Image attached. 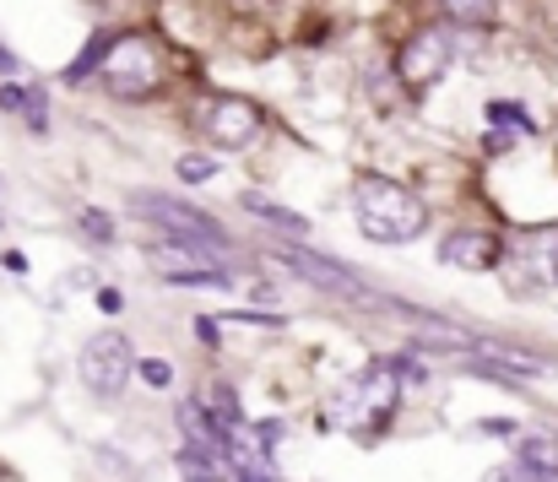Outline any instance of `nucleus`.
Masks as SVG:
<instances>
[{
    "label": "nucleus",
    "mask_w": 558,
    "mask_h": 482,
    "mask_svg": "<svg viewBox=\"0 0 558 482\" xmlns=\"http://www.w3.org/2000/svg\"><path fill=\"white\" fill-rule=\"evenodd\" d=\"M353 222L374 244H407V239H417L428 228V212H423V201L407 184H396L385 173H364L353 184Z\"/></svg>",
    "instance_id": "1"
},
{
    "label": "nucleus",
    "mask_w": 558,
    "mask_h": 482,
    "mask_svg": "<svg viewBox=\"0 0 558 482\" xmlns=\"http://www.w3.org/2000/svg\"><path fill=\"white\" fill-rule=\"evenodd\" d=\"M158 82H163V55L147 33H125L120 44H109L104 87L114 98H147V93H158Z\"/></svg>",
    "instance_id": "2"
},
{
    "label": "nucleus",
    "mask_w": 558,
    "mask_h": 482,
    "mask_svg": "<svg viewBox=\"0 0 558 482\" xmlns=\"http://www.w3.org/2000/svg\"><path fill=\"white\" fill-rule=\"evenodd\" d=\"M82 385L93 390V396H120L125 390V379H131V369H136V352H131V341L120 336V330H104V336H93L87 347H82Z\"/></svg>",
    "instance_id": "3"
},
{
    "label": "nucleus",
    "mask_w": 558,
    "mask_h": 482,
    "mask_svg": "<svg viewBox=\"0 0 558 482\" xmlns=\"http://www.w3.org/2000/svg\"><path fill=\"white\" fill-rule=\"evenodd\" d=\"M136 212L153 222V228H163L169 239H185V244H211V250H222L228 244V233L206 217V212H195L185 201H174V195H142L136 201Z\"/></svg>",
    "instance_id": "4"
},
{
    "label": "nucleus",
    "mask_w": 558,
    "mask_h": 482,
    "mask_svg": "<svg viewBox=\"0 0 558 482\" xmlns=\"http://www.w3.org/2000/svg\"><path fill=\"white\" fill-rule=\"evenodd\" d=\"M195 125L211 147H250L260 136V109L244 98H206L195 109Z\"/></svg>",
    "instance_id": "5"
},
{
    "label": "nucleus",
    "mask_w": 558,
    "mask_h": 482,
    "mask_svg": "<svg viewBox=\"0 0 558 482\" xmlns=\"http://www.w3.org/2000/svg\"><path fill=\"white\" fill-rule=\"evenodd\" d=\"M450 55H456L450 33L423 27V33H417V38H407V49L396 55V71H401V82H407L412 93H423V87H434V82L450 71Z\"/></svg>",
    "instance_id": "6"
},
{
    "label": "nucleus",
    "mask_w": 558,
    "mask_h": 482,
    "mask_svg": "<svg viewBox=\"0 0 558 482\" xmlns=\"http://www.w3.org/2000/svg\"><path fill=\"white\" fill-rule=\"evenodd\" d=\"M277 261H282L288 272H299V277H310V282H320V288H342V293H364V277H359V272H348L342 261H326V255H315V250H299V244H282V250H277Z\"/></svg>",
    "instance_id": "7"
},
{
    "label": "nucleus",
    "mask_w": 558,
    "mask_h": 482,
    "mask_svg": "<svg viewBox=\"0 0 558 482\" xmlns=\"http://www.w3.org/2000/svg\"><path fill=\"white\" fill-rule=\"evenodd\" d=\"M499 250H505V244H499L494 233H477V228H472V233H450L445 250H439V261H445V266H461V272H494V266H499Z\"/></svg>",
    "instance_id": "8"
},
{
    "label": "nucleus",
    "mask_w": 558,
    "mask_h": 482,
    "mask_svg": "<svg viewBox=\"0 0 558 482\" xmlns=\"http://www.w3.org/2000/svg\"><path fill=\"white\" fill-rule=\"evenodd\" d=\"M526 266H532L537 282H554L558 288V222L554 228H537V233L526 239Z\"/></svg>",
    "instance_id": "9"
},
{
    "label": "nucleus",
    "mask_w": 558,
    "mask_h": 482,
    "mask_svg": "<svg viewBox=\"0 0 558 482\" xmlns=\"http://www.w3.org/2000/svg\"><path fill=\"white\" fill-rule=\"evenodd\" d=\"M515 467L537 482H558V439H526Z\"/></svg>",
    "instance_id": "10"
},
{
    "label": "nucleus",
    "mask_w": 558,
    "mask_h": 482,
    "mask_svg": "<svg viewBox=\"0 0 558 482\" xmlns=\"http://www.w3.org/2000/svg\"><path fill=\"white\" fill-rule=\"evenodd\" d=\"M461 27H494V16H499V5L494 0H439Z\"/></svg>",
    "instance_id": "11"
},
{
    "label": "nucleus",
    "mask_w": 558,
    "mask_h": 482,
    "mask_svg": "<svg viewBox=\"0 0 558 482\" xmlns=\"http://www.w3.org/2000/svg\"><path fill=\"white\" fill-rule=\"evenodd\" d=\"M244 206H250L255 217H266V222L288 228V233H304V217H299V212H282V206H271L266 195H244Z\"/></svg>",
    "instance_id": "12"
},
{
    "label": "nucleus",
    "mask_w": 558,
    "mask_h": 482,
    "mask_svg": "<svg viewBox=\"0 0 558 482\" xmlns=\"http://www.w3.org/2000/svg\"><path fill=\"white\" fill-rule=\"evenodd\" d=\"M142 379H147L153 390H169V385H174V363H163V358H147V363H142Z\"/></svg>",
    "instance_id": "13"
},
{
    "label": "nucleus",
    "mask_w": 558,
    "mask_h": 482,
    "mask_svg": "<svg viewBox=\"0 0 558 482\" xmlns=\"http://www.w3.org/2000/svg\"><path fill=\"white\" fill-rule=\"evenodd\" d=\"M217 173V162L201 158V153H190V158H180V179H211Z\"/></svg>",
    "instance_id": "14"
},
{
    "label": "nucleus",
    "mask_w": 558,
    "mask_h": 482,
    "mask_svg": "<svg viewBox=\"0 0 558 482\" xmlns=\"http://www.w3.org/2000/svg\"><path fill=\"white\" fill-rule=\"evenodd\" d=\"M488 482H537V478H526L521 467H505V472H494V478H488Z\"/></svg>",
    "instance_id": "15"
},
{
    "label": "nucleus",
    "mask_w": 558,
    "mask_h": 482,
    "mask_svg": "<svg viewBox=\"0 0 558 482\" xmlns=\"http://www.w3.org/2000/svg\"><path fill=\"white\" fill-rule=\"evenodd\" d=\"M0 71H16V60H11V55H5V49H0Z\"/></svg>",
    "instance_id": "16"
}]
</instances>
